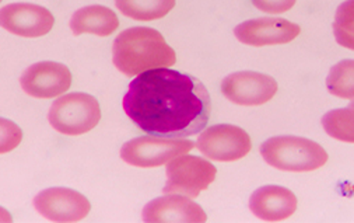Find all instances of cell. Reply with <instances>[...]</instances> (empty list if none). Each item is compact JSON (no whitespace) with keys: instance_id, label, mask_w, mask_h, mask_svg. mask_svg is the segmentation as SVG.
<instances>
[{"instance_id":"cell-1","label":"cell","mask_w":354,"mask_h":223,"mask_svg":"<svg viewBox=\"0 0 354 223\" xmlns=\"http://www.w3.org/2000/svg\"><path fill=\"white\" fill-rule=\"evenodd\" d=\"M127 116L142 131L161 138H185L203 131L212 104L205 84L168 68L140 73L122 100Z\"/></svg>"},{"instance_id":"cell-2","label":"cell","mask_w":354,"mask_h":223,"mask_svg":"<svg viewBox=\"0 0 354 223\" xmlns=\"http://www.w3.org/2000/svg\"><path fill=\"white\" fill-rule=\"evenodd\" d=\"M115 68L132 78L143 72L175 65V51L154 28L133 27L118 35L112 46Z\"/></svg>"},{"instance_id":"cell-3","label":"cell","mask_w":354,"mask_h":223,"mask_svg":"<svg viewBox=\"0 0 354 223\" xmlns=\"http://www.w3.org/2000/svg\"><path fill=\"white\" fill-rule=\"evenodd\" d=\"M261 156L274 169L294 173L314 172L328 161V153L319 143L292 135L265 141L261 146Z\"/></svg>"},{"instance_id":"cell-4","label":"cell","mask_w":354,"mask_h":223,"mask_svg":"<svg viewBox=\"0 0 354 223\" xmlns=\"http://www.w3.org/2000/svg\"><path fill=\"white\" fill-rule=\"evenodd\" d=\"M48 120L55 131L77 136L98 125L101 107L97 98L87 93H71L52 104Z\"/></svg>"},{"instance_id":"cell-5","label":"cell","mask_w":354,"mask_h":223,"mask_svg":"<svg viewBox=\"0 0 354 223\" xmlns=\"http://www.w3.org/2000/svg\"><path fill=\"white\" fill-rule=\"evenodd\" d=\"M217 169L206 159L198 156H178L167 166L164 194H180L196 198L216 179Z\"/></svg>"},{"instance_id":"cell-6","label":"cell","mask_w":354,"mask_h":223,"mask_svg":"<svg viewBox=\"0 0 354 223\" xmlns=\"http://www.w3.org/2000/svg\"><path fill=\"white\" fill-rule=\"evenodd\" d=\"M195 148V142L180 138L140 136L127 142L121 149V157L131 166L158 167L169 160L183 156Z\"/></svg>"},{"instance_id":"cell-7","label":"cell","mask_w":354,"mask_h":223,"mask_svg":"<svg viewBox=\"0 0 354 223\" xmlns=\"http://www.w3.org/2000/svg\"><path fill=\"white\" fill-rule=\"evenodd\" d=\"M198 149L216 161H235L245 157L251 148L250 135L240 127L220 124L206 130L198 138Z\"/></svg>"},{"instance_id":"cell-8","label":"cell","mask_w":354,"mask_h":223,"mask_svg":"<svg viewBox=\"0 0 354 223\" xmlns=\"http://www.w3.org/2000/svg\"><path fill=\"white\" fill-rule=\"evenodd\" d=\"M34 208L52 222H80L91 211L90 201L71 188H48L34 198Z\"/></svg>"},{"instance_id":"cell-9","label":"cell","mask_w":354,"mask_h":223,"mask_svg":"<svg viewBox=\"0 0 354 223\" xmlns=\"http://www.w3.org/2000/svg\"><path fill=\"white\" fill-rule=\"evenodd\" d=\"M223 96L239 105H262L277 93V82L258 72H237L228 75L221 83Z\"/></svg>"},{"instance_id":"cell-10","label":"cell","mask_w":354,"mask_h":223,"mask_svg":"<svg viewBox=\"0 0 354 223\" xmlns=\"http://www.w3.org/2000/svg\"><path fill=\"white\" fill-rule=\"evenodd\" d=\"M53 24V15L38 5L12 3L0 9V27L19 37L38 38L46 35Z\"/></svg>"},{"instance_id":"cell-11","label":"cell","mask_w":354,"mask_h":223,"mask_svg":"<svg viewBox=\"0 0 354 223\" xmlns=\"http://www.w3.org/2000/svg\"><path fill=\"white\" fill-rule=\"evenodd\" d=\"M20 84L31 97L55 98L71 89L72 73L64 64L38 62L26 69Z\"/></svg>"},{"instance_id":"cell-12","label":"cell","mask_w":354,"mask_h":223,"mask_svg":"<svg viewBox=\"0 0 354 223\" xmlns=\"http://www.w3.org/2000/svg\"><path fill=\"white\" fill-rule=\"evenodd\" d=\"M301 27L284 19H254L234 28V35L245 45L266 46L287 44L297 38Z\"/></svg>"},{"instance_id":"cell-13","label":"cell","mask_w":354,"mask_h":223,"mask_svg":"<svg viewBox=\"0 0 354 223\" xmlns=\"http://www.w3.org/2000/svg\"><path fill=\"white\" fill-rule=\"evenodd\" d=\"M206 219L201 205L180 194H165L149 202L143 209V220L149 223H199Z\"/></svg>"},{"instance_id":"cell-14","label":"cell","mask_w":354,"mask_h":223,"mask_svg":"<svg viewBox=\"0 0 354 223\" xmlns=\"http://www.w3.org/2000/svg\"><path fill=\"white\" fill-rule=\"evenodd\" d=\"M250 209L262 220H284L296 212L297 197L288 188L280 186H265L251 195Z\"/></svg>"},{"instance_id":"cell-15","label":"cell","mask_w":354,"mask_h":223,"mask_svg":"<svg viewBox=\"0 0 354 223\" xmlns=\"http://www.w3.org/2000/svg\"><path fill=\"white\" fill-rule=\"evenodd\" d=\"M120 27L115 12L105 6H87L77 10L71 19V30L75 35L94 34L108 37Z\"/></svg>"},{"instance_id":"cell-16","label":"cell","mask_w":354,"mask_h":223,"mask_svg":"<svg viewBox=\"0 0 354 223\" xmlns=\"http://www.w3.org/2000/svg\"><path fill=\"white\" fill-rule=\"evenodd\" d=\"M124 16L138 21H153L165 17L175 6V0H115Z\"/></svg>"},{"instance_id":"cell-17","label":"cell","mask_w":354,"mask_h":223,"mask_svg":"<svg viewBox=\"0 0 354 223\" xmlns=\"http://www.w3.org/2000/svg\"><path fill=\"white\" fill-rule=\"evenodd\" d=\"M322 127L326 134L337 141L354 143V108L332 109L322 117Z\"/></svg>"},{"instance_id":"cell-18","label":"cell","mask_w":354,"mask_h":223,"mask_svg":"<svg viewBox=\"0 0 354 223\" xmlns=\"http://www.w3.org/2000/svg\"><path fill=\"white\" fill-rule=\"evenodd\" d=\"M326 89L330 94L351 100L354 98V61L346 60L336 64L326 78Z\"/></svg>"},{"instance_id":"cell-19","label":"cell","mask_w":354,"mask_h":223,"mask_svg":"<svg viewBox=\"0 0 354 223\" xmlns=\"http://www.w3.org/2000/svg\"><path fill=\"white\" fill-rule=\"evenodd\" d=\"M333 34L339 45L354 51V0H346L337 8Z\"/></svg>"},{"instance_id":"cell-20","label":"cell","mask_w":354,"mask_h":223,"mask_svg":"<svg viewBox=\"0 0 354 223\" xmlns=\"http://www.w3.org/2000/svg\"><path fill=\"white\" fill-rule=\"evenodd\" d=\"M23 141L21 128L10 120L0 118V154L15 150Z\"/></svg>"},{"instance_id":"cell-21","label":"cell","mask_w":354,"mask_h":223,"mask_svg":"<svg viewBox=\"0 0 354 223\" xmlns=\"http://www.w3.org/2000/svg\"><path fill=\"white\" fill-rule=\"evenodd\" d=\"M252 5L261 12L280 15L296 5V0H252Z\"/></svg>"},{"instance_id":"cell-22","label":"cell","mask_w":354,"mask_h":223,"mask_svg":"<svg viewBox=\"0 0 354 223\" xmlns=\"http://www.w3.org/2000/svg\"><path fill=\"white\" fill-rule=\"evenodd\" d=\"M0 222H12V216L5 208H0Z\"/></svg>"},{"instance_id":"cell-23","label":"cell","mask_w":354,"mask_h":223,"mask_svg":"<svg viewBox=\"0 0 354 223\" xmlns=\"http://www.w3.org/2000/svg\"><path fill=\"white\" fill-rule=\"evenodd\" d=\"M350 107H353V108H354V101H351V102H350Z\"/></svg>"},{"instance_id":"cell-24","label":"cell","mask_w":354,"mask_h":223,"mask_svg":"<svg viewBox=\"0 0 354 223\" xmlns=\"http://www.w3.org/2000/svg\"><path fill=\"white\" fill-rule=\"evenodd\" d=\"M0 2H2V0H0Z\"/></svg>"}]
</instances>
